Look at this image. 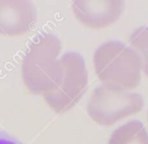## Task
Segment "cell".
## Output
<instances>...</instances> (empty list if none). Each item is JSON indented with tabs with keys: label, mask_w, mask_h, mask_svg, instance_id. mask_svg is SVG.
<instances>
[{
	"label": "cell",
	"mask_w": 148,
	"mask_h": 144,
	"mask_svg": "<svg viewBox=\"0 0 148 144\" xmlns=\"http://www.w3.org/2000/svg\"><path fill=\"white\" fill-rule=\"evenodd\" d=\"M37 21V9L27 0H0V35L23 36Z\"/></svg>",
	"instance_id": "6"
},
{
	"label": "cell",
	"mask_w": 148,
	"mask_h": 144,
	"mask_svg": "<svg viewBox=\"0 0 148 144\" xmlns=\"http://www.w3.org/2000/svg\"><path fill=\"white\" fill-rule=\"evenodd\" d=\"M61 50V41L49 33L37 36L29 44L21 62V78L29 93L45 95L58 71Z\"/></svg>",
	"instance_id": "2"
},
{
	"label": "cell",
	"mask_w": 148,
	"mask_h": 144,
	"mask_svg": "<svg viewBox=\"0 0 148 144\" xmlns=\"http://www.w3.org/2000/svg\"><path fill=\"white\" fill-rule=\"evenodd\" d=\"M125 4L122 0H75L72 1L71 9L83 27L103 29L120 19Z\"/></svg>",
	"instance_id": "5"
},
{
	"label": "cell",
	"mask_w": 148,
	"mask_h": 144,
	"mask_svg": "<svg viewBox=\"0 0 148 144\" xmlns=\"http://www.w3.org/2000/svg\"><path fill=\"white\" fill-rule=\"evenodd\" d=\"M108 144H148V131L142 122L132 120L114 130Z\"/></svg>",
	"instance_id": "7"
},
{
	"label": "cell",
	"mask_w": 148,
	"mask_h": 144,
	"mask_svg": "<svg viewBox=\"0 0 148 144\" xmlns=\"http://www.w3.org/2000/svg\"><path fill=\"white\" fill-rule=\"evenodd\" d=\"M143 107L140 93L101 84L89 95L86 113L95 124L109 127L139 113Z\"/></svg>",
	"instance_id": "4"
},
{
	"label": "cell",
	"mask_w": 148,
	"mask_h": 144,
	"mask_svg": "<svg viewBox=\"0 0 148 144\" xmlns=\"http://www.w3.org/2000/svg\"><path fill=\"white\" fill-rule=\"evenodd\" d=\"M147 124H148V113H147Z\"/></svg>",
	"instance_id": "10"
},
{
	"label": "cell",
	"mask_w": 148,
	"mask_h": 144,
	"mask_svg": "<svg viewBox=\"0 0 148 144\" xmlns=\"http://www.w3.org/2000/svg\"><path fill=\"white\" fill-rule=\"evenodd\" d=\"M87 85L88 72L84 58L77 52L68 51L60 56L56 76L43 97L54 112L62 114L76 106Z\"/></svg>",
	"instance_id": "3"
},
{
	"label": "cell",
	"mask_w": 148,
	"mask_h": 144,
	"mask_svg": "<svg viewBox=\"0 0 148 144\" xmlns=\"http://www.w3.org/2000/svg\"><path fill=\"white\" fill-rule=\"evenodd\" d=\"M0 144H19L16 141L12 140L11 138H8L6 136L0 135Z\"/></svg>",
	"instance_id": "9"
},
{
	"label": "cell",
	"mask_w": 148,
	"mask_h": 144,
	"mask_svg": "<svg viewBox=\"0 0 148 144\" xmlns=\"http://www.w3.org/2000/svg\"><path fill=\"white\" fill-rule=\"evenodd\" d=\"M92 63L103 85L133 91L141 81V58L131 46L121 41L101 44L93 53Z\"/></svg>",
	"instance_id": "1"
},
{
	"label": "cell",
	"mask_w": 148,
	"mask_h": 144,
	"mask_svg": "<svg viewBox=\"0 0 148 144\" xmlns=\"http://www.w3.org/2000/svg\"><path fill=\"white\" fill-rule=\"evenodd\" d=\"M129 45L139 54L142 62V72L148 78V27H137L130 35Z\"/></svg>",
	"instance_id": "8"
}]
</instances>
